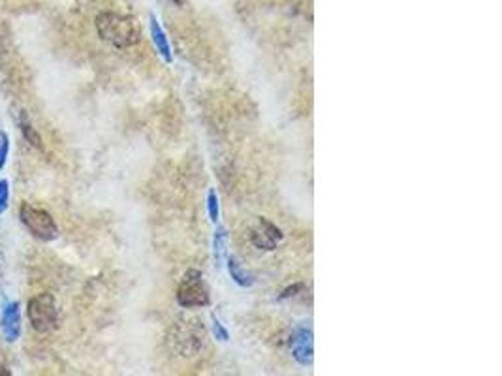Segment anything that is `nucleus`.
I'll list each match as a JSON object with an SVG mask.
<instances>
[{
	"mask_svg": "<svg viewBox=\"0 0 502 376\" xmlns=\"http://www.w3.org/2000/svg\"><path fill=\"white\" fill-rule=\"evenodd\" d=\"M96 32L106 44L117 47V49H129L134 47L141 40L140 23L134 17L117 13V11H102L96 17Z\"/></svg>",
	"mask_w": 502,
	"mask_h": 376,
	"instance_id": "f257e3e1",
	"label": "nucleus"
},
{
	"mask_svg": "<svg viewBox=\"0 0 502 376\" xmlns=\"http://www.w3.org/2000/svg\"><path fill=\"white\" fill-rule=\"evenodd\" d=\"M205 327L198 318H177L167 329V348L181 358H192L203 348Z\"/></svg>",
	"mask_w": 502,
	"mask_h": 376,
	"instance_id": "f03ea898",
	"label": "nucleus"
},
{
	"mask_svg": "<svg viewBox=\"0 0 502 376\" xmlns=\"http://www.w3.org/2000/svg\"><path fill=\"white\" fill-rule=\"evenodd\" d=\"M27 316L32 324L34 332L38 333H51L59 327V307L53 298V293L44 292L28 299L27 303Z\"/></svg>",
	"mask_w": 502,
	"mask_h": 376,
	"instance_id": "7ed1b4c3",
	"label": "nucleus"
},
{
	"mask_svg": "<svg viewBox=\"0 0 502 376\" xmlns=\"http://www.w3.org/2000/svg\"><path fill=\"white\" fill-rule=\"evenodd\" d=\"M19 219H21L23 226L28 230V234L36 237L38 241L51 243L61 236L55 219H53L51 213H47L45 209L34 207L30 203H21Z\"/></svg>",
	"mask_w": 502,
	"mask_h": 376,
	"instance_id": "20e7f679",
	"label": "nucleus"
},
{
	"mask_svg": "<svg viewBox=\"0 0 502 376\" xmlns=\"http://www.w3.org/2000/svg\"><path fill=\"white\" fill-rule=\"evenodd\" d=\"M177 303L183 309H196V307H207L211 301V292L207 282L203 281V275L200 271L190 269L183 277V281L177 288Z\"/></svg>",
	"mask_w": 502,
	"mask_h": 376,
	"instance_id": "39448f33",
	"label": "nucleus"
},
{
	"mask_svg": "<svg viewBox=\"0 0 502 376\" xmlns=\"http://www.w3.org/2000/svg\"><path fill=\"white\" fill-rule=\"evenodd\" d=\"M282 230L279 226L273 224L271 220L268 219H258L256 226L251 230V243L260 250H275L277 245L282 241Z\"/></svg>",
	"mask_w": 502,
	"mask_h": 376,
	"instance_id": "423d86ee",
	"label": "nucleus"
},
{
	"mask_svg": "<svg viewBox=\"0 0 502 376\" xmlns=\"http://www.w3.org/2000/svg\"><path fill=\"white\" fill-rule=\"evenodd\" d=\"M292 356L296 358L299 365L313 363V332L309 327H296L290 335Z\"/></svg>",
	"mask_w": 502,
	"mask_h": 376,
	"instance_id": "0eeeda50",
	"label": "nucleus"
},
{
	"mask_svg": "<svg viewBox=\"0 0 502 376\" xmlns=\"http://www.w3.org/2000/svg\"><path fill=\"white\" fill-rule=\"evenodd\" d=\"M0 327L2 335L8 343H16L21 337V310L17 301H10L4 305L2 315H0Z\"/></svg>",
	"mask_w": 502,
	"mask_h": 376,
	"instance_id": "6e6552de",
	"label": "nucleus"
},
{
	"mask_svg": "<svg viewBox=\"0 0 502 376\" xmlns=\"http://www.w3.org/2000/svg\"><path fill=\"white\" fill-rule=\"evenodd\" d=\"M17 126H19V132H21V135L25 138L27 143H30V145H32L34 149H38V151H44L42 135L38 134V130L34 128L32 121L28 119L27 111H19V115H17Z\"/></svg>",
	"mask_w": 502,
	"mask_h": 376,
	"instance_id": "1a4fd4ad",
	"label": "nucleus"
},
{
	"mask_svg": "<svg viewBox=\"0 0 502 376\" xmlns=\"http://www.w3.org/2000/svg\"><path fill=\"white\" fill-rule=\"evenodd\" d=\"M151 36H153V42H155V45H157L158 53L162 55L164 61L172 62V49H169V42H167L166 32H164L162 27H160V23H158V19L155 16H151Z\"/></svg>",
	"mask_w": 502,
	"mask_h": 376,
	"instance_id": "9d476101",
	"label": "nucleus"
},
{
	"mask_svg": "<svg viewBox=\"0 0 502 376\" xmlns=\"http://www.w3.org/2000/svg\"><path fill=\"white\" fill-rule=\"evenodd\" d=\"M228 271H229V275H232V279H234V281L237 282L239 286L246 288V286H252V284H254V277H252L251 273H249V271H246L245 267L239 264V262H237V258H234V256L228 260Z\"/></svg>",
	"mask_w": 502,
	"mask_h": 376,
	"instance_id": "9b49d317",
	"label": "nucleus"
},
{
	"mask_svg": "<svg viewBox=\"0 0 502 376\" xmlns=\"http://www.w3.org/2000/svg\"><path fill=\"white\" fill-rule=\"evenodd\" d=\"M224 253H226V231H224V228H218L217 234H215V256H217V260H222Z\"/></svg>",
	"mask_w": 502,
	"mask_h": 376,
	"instance_id": "f8f14e48",
	"label": "nucleus"
},
{
	"mask_svg": "<svg viewBox=\"0 0 502 376\" xmlns=\"http://www.w3.org/2000/svg\"><path fill=\"white\" fill-rule=\"evenodd\" d=\"M8 154H10V138L4 130H0V169H4Z\"/></svg>",
	"mask_w": 502,
	"mask_h": 376,
	"instance_id": "ddd939ff",
	"label": "nucleus"
},
{
	"mask_svg": "<svg viewBox=\"0 0 502 376\" xmlns=\"http://www.w3.org/2000/svg\"><path fill=\"white\" fill-rule=\"evenodd\" d=\"M8 205H10V183L0 179V214L6 213Z\"/></svg>",
	"mask_w": 502,
	"mask_h": 376,
	"instance_id": "4468645a",
	"label": "nucleus"
},
{
	"mask_svg": "<svg viewBox=\"0 0 502 376\" xmlns=\"http://www.w3.org/2000/svg\"><path fill=\"white\" fill-rule=\"evenodd\" d=\"M207 207H209L211 220L213 222H217L218 220V198H217V192L215 190L209 192V196H207Z\"/></svg>",
	"mask_w": 502,
	"mask_h": 376,
	"instance_id": "2eb2a0df",
	"label": "nucleus"
},
{
	"mask_svg": "<svg viewBox=\"0 0 502 376\" xmlns=\"http://www.w3.org/2000/svg\"><path fill=\"white\" fill-rule=\"evenodd\" d=\"M213 333H215V337L220 339V341H228V332L224 329L222 324H220L217 318H213Z\"/></svg>",
	"mask_w": 502,
	"mask_h": 376,
	"instance_id": "dca6fc26",
	"label": "nucleus"
},
{
	"mask_svg": "<svg viewBox=\"0 0 502 376\" xmlns=\"http://www.w3.org/2000/svg\"><path fill=\"white\" fill-rule=\"evenodd\" d=\"M299 290H303V284H294V286L286 288L285 292L280 293V299L292 298V296H296V292H299Z\"/></svg>",
	"mask_w": 502,
	"mask_h": 376,
	"instance_id": "f3484780",
	"label": "nucleus"
},
{
	"mask_svg": "<svg viewBox=\"0 0 502 376\" xmlns=\"http://www.w3.org/2000/svg\"><path fill=\"white\" fill-rule=\"evenodd\" d=\"M0 375H4V376H11V372H8V371H0Z\"/></svg>",
	"mask_w": 502,
	"mask_h": 376,
	"instance_id": "a211bd4d",
	"label": "nucleus"
},
{
	"mask_svg": "<svg viewBox=\"0 0 502 376\" xmlns=\"http://www.w3.org/2000/svg\"><path fill=\"white\" fill-rule=\"evenodd\" d=\"M173 2H177V4H181V2H183V0H173Z\"/></svg>",
	"mask_w": 502,
	"mask_h": 376,
	"instance_id": "6ab92c4d",
	"label": "nucleus"
},
{
	"mask_svg": "<svg viewBox=\"0 0 502 376\" xmlns=\"http://www.w3.org/2000/svg\"><path fill=\"white\" fill-rule=\"evenodd\" d=\"M0 269H2V258H0Z\"/></svg>",
	"mask_w": 502,
	"mask_h": 376,
	"instance_id": "aec40b11",
	"label": "nucleus"
}]
</instances>
